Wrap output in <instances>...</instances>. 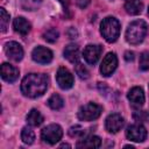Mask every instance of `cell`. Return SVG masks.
<instances>
[{
    "mask_svg": "<svg viewBox=\"0 0 149 149\" xmlns=\"http://www.w3.org/2000/svg\"><path fill=\"white\" fill-rule=\"evenodd\" d=\"M85 134H86V130L83 127L78 126V125L73 126V127H71L69 129V135L71 137H80V139H83V137H85Z\"/></svg>",
    "mask_w": 149,
    "mask_h": 149,
    "instance_id": "obj_24",
    "label": "cell"
},
{
    "mask_svg": "<svg viewBox=\"0 0 149 149\" xmlns=\"http://www.w3.org/2000/svg\"><path fill=\"white\" fill-rule=\"evenodd\" d=\"M127 97H128V100H129L132 107H134V108H141L144 104V93H143V90L139 86L130 88Z\"/></svg>",
    "mask_w": 149,
    "mask_h": 149,
    "instance_id": "obj_12",
    "label": "cell"
},
{
    "mask_svg": "<svg viewBox=\"0 0 149 149\" xmlns=\"http://www.w3.org/2000/svg\"><path fill=\"white\" fill-rule=\"evenodd\" d=\"M68 36L73 40V38H76V37L78 36V33H77V30H76L74 28L71 27V28H69V30H68Z\"/></svg>",
    "mask_w": 149,
    "mask_h": 149,
    "instance_id": "obj_29",
    "label": "cell"
},
{
    "mask_svg": "<svg viewBox=\"0 0 149 149\" xmlns=\"http://www.w3.org/2000/svg\"><path fill=\"white\" fill-rule=\"evenodd\" d=\"M148 14H149V9H148Z\"/></svg>",
    "mask_w": 149,
    "mask_h": 149,
    "instance_id": "obj_34",
    "label": "cell"
},
{
    "mask_svg": "<svg viewBox=\"0 0 149 149\" xmlns=\"http://www.w3.org/2000/svg\"><path fill=\"white\" fill-rule=\"evenodd\" d=\"M123 123H125L123 118L118 113H113V114H109L107 116L105 126L109 133H118L122 128Z\"/></svg>",
    "mask_w": 149,
    "mask_h": 149,
    "instance_id": "obj_13",
    "label": "cell"
},
{
    "mask_svg": "<svg viewBox=\"0 0 149 149\" xmlns=\"http://www.w3.org/2000/svg\"><path fill=\"white\" fill-rule=\"evenodd\" d=\"M1 77L8 83H13L19 77V70L8 63H3L1 65Z\"/></svg>",
    "mask_w": 149,
    "mask_h": 149,
    "instance_id": "obj_14",
    "label": "cell"
},
{
    "mask_svg": "<svg viewBox=\"0 0 149 149\" xmlns=\"http://www.w3.org/2000/svg\"><path fill=\"white\" fill-rule=\"evenodd\" d=\"M133 118L137 122H149V112H146V111L135 112L133 114Z\"/></svg>",
    "mask_w": 149,
    "mask_h": 149,
    "instance_id": "obj_27",
    "label": "cell"
},
{
    "mask_svg": "<svg viewBox=\"0 0 149 149\" xmlns=\"http://www.w3.org/2000/svg\"><path fill=\"white\" fill-rule=\"evenodd\" d=\"M56 80H57V84L59 85V87L63 90H68V88L72 87V85H73V76L65 68L58 69L57 74H56Z\"/></svg>",
    "mask_w": 149,
    "mask_h": 149,
    "instance_id": "obj_10",
    "label": "cell"
},
{
    "mask_svg": "<svg viewBox=\"0 0 149 149\" xmlns=\"http://www.w3.org/2000/svg\"><path fill=\"white\" fill-rule=\"evenodd\" d=\"M126 136L134 142H143L147 137V130L146 128L139 122V123H134L127 127L126 130Z\"/></svg>",
    "mask_w": 149,
    "mask_h": 149,
    "instance_id": "obj_6",
    "label": "cell"
},
{
    "mask_svg": "<svg viewBox=\"0 0 149 149\" xmlns=\"http://www.w3.org/2000/svg\"><path fill=\"white\" fill-rule=\"evenodd\" d=\"M48 87V77L43 73H29L21 83V91L26 97H41Z\"/></svg>",
    "mask_w": 149,
    "mask_h": 149,
    "instance_id": "obj_1",
    "label": "cell"
},
{
    "mask_svg": "<svg viewBox=\"0 0 149 149\" xmlns=\"http://www.w3.org/2000/svg\"><path fill=\"white\" fill-rule=\"evenodd\" d=\"M116 65H118V58H116L115 54L108 52L105 56V58L102 59V63L100 65V72H101V74L105 76V77L111 76L115 71Z\"/></svg>",
    "mask_w": 149,
    "mask_h": 149,
    "instance_id": "obj_7",
    "label": "cell"
},
{
    "mask_svg": "<svg viewBox=\"0 0 149 149\" xmlns=\"http://www.w3.org/2000/svg\"><path fill=\"white\" fill-rule=\"evenodd\" d=\"M100 33L107 42H109V43L115 42L120 35L119 21L113 16L105 17L100 24Z\"/></svg>",
    "mask_w": 149,
    "mask_h": 149,
    "instance_id": "obj_3",
    "label": "cell"
},
{
    "mask_svg": "<svg viewBox=\"0 0 149 149\" xmlns=\"http://www.w3.org/2000/svg\"><path fill=\"white\" fill-rule=\"evenodd\" d=\"M61 147H68V148H70V146H69V144H62Z\"/></svg>",
    "mask_w": 149,
    "mask_h": 149,
    "instance_id": "obj_33",
    "label": "cell"
},
{
    "mask_svg": "<svg viewBox=\"0 0 149 149\" xmlns=\"http://www.w3.org/2000/svg\"><path fill=\"white\" fill-rule=\"evenodd\" d=\"M58 31L55 29V28H50V29H48L44 34H43V38L47 41V42H49V43H54V42H56V40L58 38Z\"/></svg>",
    "mask_w": 149,
    "mask_h": 149,
    "instance_id": "obj_25",
    "label": "cell"
},
{
    "mask_svg": "<svg viewBox=\"0 0 149 149\" xmlns=\"http://www.w3.org/2000/svg\"><path fill=\"white\" fill-rule=\"evenodd\" d=\"M27 122L33 127H37L43 122V116L37 109L33 108L27 115Z\"/></svg>",
    "mask_w": 149,
    "mask_h": 149,
    "instance_id": "obj_19",
    "label": "cell"
},
{
    "mask_svg": "<svg viewBox=\"0 0 149 149\" xmlns=\"http://www.w3.org/2000/svg\"><path fill=\"white\" fill-rule=\"evenodd\" d=\"M74 70H76V73L79 76L80 79H87V78H88V71H87V69H86L83 64L77 63Z\"/></svg>",
    "mask_w": 149,
    "mask_h": 149,
    "instance_id": "obj_28",
    "label": "cell"
},
{
    "mask_svg": "<svg viewBox=\"0 0 149 149\" xmlns=\"http://www.w3.org/2000/svg\"><path fill=\"white\" fill-rule=\"evenodd\" d=\"M101 52H102V47L101 45H98V44H88L84 49V51H83V57H84V59L88 64L93 65V64H95L98 62Z\"/></svg>",
    "mask_w": 149,
    "mask_h": 149,
    "instance_id": "obj_8",
    "label": "cell"
},
{
    "mask_svg": "<svg viewBox=\"0 0 149 149\" xmlns=\"http://www.w3.org/2000/svg\"><path fill=\"white\" fill-rule=\"evenodd\" d=\"M5 52H6L7 57H9L10 59H13L15 62L21 61L22 57H23V49H22V47L17 42H14V41L7 42L5 44Z\"/></svg>",
    "mask_w": 149,
    "mask_h": 149,
    "instance_id": "obj_11",
    "label": "cell"
},
{
    "mask_svg": "<svg viewBox=\"0 0 149 149\" xmlns=\"http://www.w3.org/2000/svg\"><path fill=\"white\" fill-rule=\"evenodd\" d=\"M102 107L94 102H88L81 106L78 111V119L81 121H93L100 116Z\"/></svg>",
    "mask_w": 149,
    "mask_h": 149,
    "instance_id": "obj_4",
    "label": "cell"
},
{
    "mask_svg": "<svg viewBox=\"0 0 149 149\" xmlns=\"http://www.w3.org/2000/svg\"><path fill=\"white\" fill-rule=\"evenodd\" d=\"M13 27L14 30L21 35H27L30 31V23L22 16H17L16 19H14L13 21Z\"/></svg>",
    "mask_w": 149,
    "mask_h": 149,
    "instance_id": "obj_15",
    "label": "cell"
},
{
    "mask_svg": "<svg viewBox=\"0 0 149 149\" xmlns=\"http://www.w3.org/2000/svg\"><path fill=\"white\" fill-rule=\"evenodd\" d=\"M9 23V14L5 10V8H0V26H1V31L5 33Z\"/></svg>",
    "mask_w": 149,
    "mask_h": 149,
    "instance_id": "obj_23",
    "label": "cell"
},
{
    "mask_svg": "<svg viewBox=\"0 0 149 149\" xmlns=\"http://www.w3.org/2000/svg\"><path fill=\"white\" fill-rule=\"evenodd\" d=\"M62 136H63V130H62L61 126H58L56 123H52V125L47 126L41 132L42 140L45 143H48V144H55V143H57L62 139Z\"/></svg>",
    "mask_w": 149,
    "mask_h": 149,
    "instance_id": "obj_5",
    "label": "cell"
},
{
    "mask_svg": "<svg viewBox=\"0 0 149 149\" xmlns=\"http://www.w3.org/2000/svg\"><path fill=\"white\" fill-rule=\"evenodd\" d=\"M48 105L50 108L52 109H61L63 106H64V100L62 99V97L59 94H52L49 100H48Z\"/></svg>",
    "mask_w": 149,
    "mask_h": 149,
    "instance_id": "obj_20",
    "label": "cell"
},
{
    "mask_svg": "<svg viewBox=\"0 0 149 149\" xmlns=\"http://www.w3.org/2000/svg\"><path fill=\"white\" fill-rule=\"evenodd\" d=\"M31 57L35 62H37L40 64H48L52 59V52L50 49L44 48L42 45H38L33 50Z\"/></svg>",
    "mask_w": 149,
    "mask_h": 149,
    "instance_id": "obj_9",
    "label": "cell"
},
{
    "mask_svg": "<svg viewBox=\"0 0 149 149\" xmlns=\"http://www.w3.org/2000/svg\"><path fill=\"white\" fill-rule=\"evenodd\" d=\"M142 8H143V3L140 0H130V1H126L125 3V9L130 15L140 14L142 12Z\"/></svg>",
    "mask_w": 149,
    "mask_h": 149,
    "instance_id": "obj_18",
    "label": "cell"
},
{
    "mask_svg": "<svg viewBox=\"0 0 149 149\" xmlns=\"http://www.w3.org/2000/svg\"><path fill=\"white\" fill-rule=\"evenodd\" d=\"M64 57L69 62H71L73 64L74 63L77 64L78 61H79V47L74 43H71V44L66 45L65 49H64Z\"/></svg>",
    "mask_w": 149,
    "mask_h": 149,
    "instance_id": "obj_16",
    "label": "cell"
},
{
    "mask_svg": "<svg viewBox=\"0 0 149 149\" xmlns=\"http://www.w3.org/2000/svg\"><path fill=\"white\" fill-rule=\"evenodd\" d=\"M125 59L127 62H132L134 59V52L133 51H126L125 52Z\"/></svg>",
    "mask_w": 149,
    "mask_h": 149,
    "instance_id": "obj_31",
    "label": "cell"
},
{
    "mask_svg": "<svg viewBox=\"0 0 149 149\" xmlns=\"http://www.w3.org/2000/svg\"><path fill=\"white\" fill-rule=\"evenodd\" d=\"M90 2H91V0H77V5L80 8H86Z\"/></svg>",
    "mask_w": 149,
    "mask_h": 149,
    "instance_id": "obj_30",
    "label": "cell"
},
{
    "mask_svg": "<svg viewBox=\"0 0 149 149\" xmlns=\"http://www.w3.org/2000/svg\"><path fill=\"white\" fill-rule=\"evenodd\" d=\"M42 0H21V6L26 10H35L40 7Z\"/></svg>",
    "mask_w": 149,
    "mask_h": 149,
    "instance_id": "obj_22",
    "label": "cell"
},
{
    "mask_svg": "<svg viewBox=\"0 0 149 149\" xmlns=\"http://www.w3.org/2000/svg\"><path fill=\"white\" fill-rule=\"evenodd\" d=\"M59 2H62V5H63V9L66 12V10H69V0H58Z\"/></svg>",
    "mask_w": 149,
    "mask_h": 149,
    "instance_id": "obj_32",
    "label": "cell"
},
{
    "mask_svg": "<svg viewBox=\"0 0 149 149\" xmlns=\"http://www.w3.org/2000/svg\"><path fill=\"white\" fill-rule=\"evenodd\" d=\"M126 1H130V0H126Z\"/></svg>",
    "mask_w": 149,
    "mask_h": 149,
    "instance_id": "obj_35",
    "label": "cell"
},
{
    "mask_svg": "<svg viewBox=\"0 0 149 149\" xmlns=\"http://www.w3.org/2000/svg\"><path fill=\"white\" fill-rule=\"evenodd\" d=\"M21 139L26 144H31L35 140V133L33 132L31 128L29 127H24L21 132Z\"/></svg>",
    "mask_w": 149,
    "mask_h": 149,
    "instance_id": "obj_21",
    "label": "cell"
},
{
    "mask_svg": "<svg viewBox=\"0 0 149 149\" xmlns=\"http://www.w3.org/2000/svg\"><path fill=\"white\" fill-rule=\"evenodd\" d=\"M101 140L98 136H86L77 142V148H99Z\"/></svg>",
    "mask_w": 149,
    "mask_h": 149,
    "instance_id": "obj_17",
    "label": "cell"
},
{
    "mask_svg": "<svg viewBox=\"0 0 149 149\" xmlns=\"http://www.w3.org/2000/svg\"><path fill=\"white\" fill-rule=\"evenodd\" d=\"M140 70L147 71L149 70V52L144 51L140 56Z\"/></svg>",
    "mask_w": 149,
    "mask_h": 149,
    "instance_id": "obj_26",
    "label": "cell"
},
{
    "mask_svg": "<svg viewBox=\"0 0 149 149\" xmlns=\"http://www.w3.org/2000/svg\"><path fill=\"white\" fill-rule=\"evenodd\" d=\"M148 30V26L142 20L133 21L126 30V40L130 44H139L143 41Z\"/></svg>",
    "mask_w": 149,
    "mask_h": 149,
    "instance_id": "obj_2",
    "label": "cell"
}]
</instances>
